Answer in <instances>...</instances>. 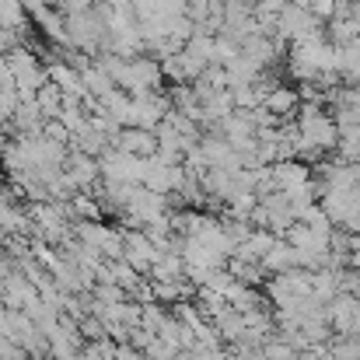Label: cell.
Masks as SVG:
<instances>
[{"label":"cell","mask_w":360,"mask_h":360,"mask_svg":"<svg viewBox=\"0 0 360 360\" xmlns=\"http://www.w3.org/2000/svg\"><path fill=\"white\" fill-rule=\"evenodd\" d=\"M297 105H301V95L297 88H287V84H273L266 95H262V109L276 120H294L297 116Z\"/></svg>","instance_id":"1"},{"label":"cell","mask_w":360,"mask_h":360,"mask_svg":"<svg viewBox=\"0 0 360 360\" xmlns=\"http://www.w3.org/2000/svg\"><path fill=\"white\" fill-rule=\"evenodd\" d=\"M67 168H70V182H74V186H88V182L98 175V165H95L84 150H81V154H74V158L67 161Z\"/></svg>","instance_id":"2"}]
</instances>
